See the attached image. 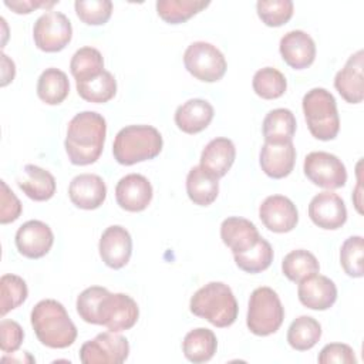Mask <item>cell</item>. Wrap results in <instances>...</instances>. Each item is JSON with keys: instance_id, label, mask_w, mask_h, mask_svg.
Masks as SVG:
<instances>
[{"instance_id": "4fadbf2b", "label": "cell", "mask_w": 364, "mask_h": 364, "mask_svg": "<svg viewBox=\"0 0 364 364\" xmlns=\"http://www.w3.org/2000/svg\"><path fill=\"white\" fill-rule=\"evenodd\" d=\"M259 218L270 232L287 233L296 228L299 212L287 196L270 195L259 206Z\"/></svg>"}, {"instance_id": "1f68e13d", "label": "cell", "mask_w": 364, "mask_h": 364, "mask_svg": "<svg viewBox=\"0 0 364 364\" xmlns=\"http://www.w3.org/2000/svg\"><path fill=\"white\" fill-rule=\"evenodd\" d=\"M70 71L75 78V82L88 81L98 77L105 71L102 54L97 48L90 46L78 48L71 57Z\"/></svg>"}, {"instance_id": "f6af8a7d", "label": "cell", "mask_w": 364, "mask_h": 364, "mask_svg": "<svg viewBox=\"0 0 364 364\" xmlns=\"http://www.w3.org/2000/svg\"><path fill=\"white\" fill-rule=\"evenodd\" d=\"M58 1H40V0H16V1H4V6L11 9L14 13L17 14H28L36 9L44 7V9H50L53 6H55Z\"/></svg>"}, {"instance_id": "52a82bcc", "label": "cell", "mask_w": 364, "mask_h": 364, "mask_svg": "<svg viewBox=\"0 0 364 364\" xmlns=\"http://www.w3.org/2000/svg\"><path fill=\"white\" fill-rule=\"evenodd\" d=\"M183 64L191 75L203 82L219 81L228 68L223 53L206 41H195L183 53Z\"/></svg>"}, {"instance_id": "44dd1931", "label": "cell", "mask_w": 364, "mask_h": 364, "mask_svg": "<svg viewBox=\"0 0 364 364\" xmlns=\"http://www.w3.org/2000/svg\"><path fill=\"white\" fill-rule=\"evenodd\" d=\"M296 162V148L293 141L284 144L264 142L260 148L259 164L262 171L273 178L282 179L291 173Z\"/></svg>"}, {"instance_id": "74e56055", "label": "cell", "mask_w": 364, "mask_h": 364, "mask_svg": "<svg viewBox=\"0 0 364 364\" xmlns=\"http://www.w3.org/2000/svg\"><path fill=\"white\" fill-rule=\"evenodd\" d=\"M364 255V239L363 236H350L347 237L340 247V264L347 276L350 277H363Z\"/></svg>"}, {"instance_id": "277c9868", "label": "cell", "mask_w": 364, "mask_h": 364, "mask_svg": "<svg viewBox=\"0 0 364 364\" xmlns=\"http://www.w3.org/2000/svg\"><path fill=\"white\" fill-rule=\"evenodd\" d=\"M162 135L152 125H128L118 131L112 155L121 165H134L156 158L162 151Z\"/></svg>"}, {"instance_id": "ba28073f", "label": "cell", "mask_w": 364, "mask_h": 364, "mask_svg": "<svg viewBox=\"0 0 364 364\" xmlns=\"http://www.w3.org/2000/svg\"><path fill=\"white\" fill-rule=\"evenodd\" d=\"M73 26L61 11H47L41 14L33 27L34 44L46 53H57L71 41Z\"/></svg>"}, {"instance_id": "83f0119b", "label": "cell", "mask_w": 364, "mask_h": 364, "mask_svg": "<svg viewBox=\"0 0 364 364\" xmlns=\"http://www.w3.org/2000/svg\"><path fill=\"white\" fill-rule=\"evenodd\" d=\"M218 348L215 333L205 327H198L186 333L182 341V351L186 360L199 364L209 361Z\"/></svg>"}, {"instance_id": "ee69618b", "label": "cell", "mask_w": 364, "mask_h": 364, "mask_svg": "<svg viewBox=\"0 0 364 364\" xmlns=\"http://www.w3.org/2000/svg\"><path fill=\"white\" fill-rule=\"evenodd\" d=\"M24 338L21 326L14 320L3 318L0 321V348L3 353H14L20 348Z\"/></svg>"}, {"instance_id": "e575fe53", "label": "cell", "mask_w": 364, "mask_h": 364, "mask_svg": "<svg viewBox=\"0 0 364 364\" xmlns=\"http://www.w3.org/2000/svg\"><path fill=\"white\" fill-rule=\"evenodd\" d=\"M236 266L246 273H260L266 270L273 262V247L272 245L260 236L255 246L246 252L233 255Z\"/></svg>"}, {"instance_id": "e0dca14e", "label": "cell", "mask_w": 364, "mask_h": 364, "mask_svg": "<svg viewBox=\"0 0 364 364\" xmlns=\"http://www.w3.org/2000/svg\"><path fill=\"white\" fill-rule=\"evenodd\" d=\"M279 51L287 65L294 70H304L314 63L316 43L306 31L291 30L280 38Z\"/></svg>"}, {"instance_id": "5b68a950", "label": "cell", "mask_w": 364, "mask_h": 364, "mask_svg": "<svg viewBox=\"0 0 364 364\" xmlns=\"http://www.w3.org/2000/svg\"><path fill=\"white\" fill-rule=\"evenodd\" d=\"M310 134L320 141H331L340 131V117L334 95L326 88H311L301 101Z\"/></svg>"}, {"instance_id": "f1b7e54d", "label": "cell", "mask_w": 364, "mask_h": 364, "mask_svg": "<svg viewBox=\"0 0 364 364\" xmlns=\"http://www.w3.org/2000/svg\"><path fill=\"white\" fill-rule=\"evenodd\" d=\"M70 92V81L64 71L50 67L46 68L37 81V95L48 105L61 104Z\"/></svg>"}, {"instance_id": "6da1fadb", "label": "cell", "mask_w": 364, "mask_h": 364, "mask_svg": "<svg viewBox=\"0 0 364 364\" xmlns=\"http://www.w3.org/2000/svg\"><path fill=\"white\" fill-rule=\"evenodd\" d=\"M107 121L95 111L75 114L67 127L65 152L73 165H91L102 154Z\"/></svg>"}, {"instance_id": "603a6c76", "label": "cell", "mask_w": 364, "mask_h": 364, "mask_svg": "<svg viewBox=\"0 0 364 364\" xmlns=\"http://www.w3.org/2000/svg\"><path fill=\"white\" fill-rule=\"evenodd\" d=\"M236 158V148L235 144L225 136L213 138L206 144L200 154V166L213 175L215 178L220 179L228 173L232 168Z\"/></svg>"}, {"instance_id": "7402d4cb", "label": "cell", "mask_w": 364, "mask_h": 364, "mask_svg": "<svg viewBox=\"0 0 364 364\" xmlns=\"http://www.w3.org/2000/svg\"><path fill=\"white\" fill-rule=\"evenodd\" d=\"M220 239L233 255L246 252L260 239V233L253 222L239 216L226 218L220 225Z\"/></svg>"}, {"instance_id": "d6986e66", "label": "cell", "mask_w": 364, "mask_h": 364, "mask_svg": "<svg viewBox=\"0 0 364 364\" xmlns=\"http://www.w3.org/2000/svg\"><path fill=\"white\" fill-rule=\"evenodd\" d=\"M68 196L77 208L92 210L104 203L107 198V185L104 179L95 173H80L71 179Z\"/></svg>"}, {"instance_id": "ab89813d", "label": "cell", "mask_w": 364, "mask_h": 364, "mask_svg": "<svg viewBox=\"0 0 364 364\" xmlns=\"http://www.w3.org/2000/svg\"><path fill=\"white\" fill-rule=\"evenodd\" d=\"M74 7L78 18L88 26L105 24L112 14L109 0H77Z\"/></svg>"}, {"instance_id": "484cf974", "label": "cell", "mask_w": 364, "mask_h": 364, "mask_svg": "<svg viewBox=\"0 0 364 364\" xmlns=\"http://www.w3.org/2000/svg\"><path fill=\"white\" fill-rule=\"evenodd\" d=\"M186 193L195 205L209 206L219 195V179L200 165L193 166L186 175Z\"/></svg>"}, {"instance_id": "8d00e7d4", "label": "cell", "mask_w": 364, "mask_h": 364, "mask_svg": "<svg viewBox=\"0 0 364 364\" xmlns=\"http://www.w3.org/2000/svg\"><path fill=\"white\" fill-rule=\"evenodd\" d=\"M28 289L23 277L17 274H3L0 279V314L4 317L9 311L17 309L26 301Z\"/></svg>"}, {"instance_id": "ac0fdd59", "label": "cell", "mask_w": 364, "mask_h": 364, "mask_svg": "<svg viewBox=\"0 0 364 364\" xmlns=\"http://www.w3.org/2000/svg\"><path fill=\"white\" fill-rule=\"evenodd\" d=\"M364 51L351 54L344 67L334 77V87L346 102L360 104L364 98Z\"/></svg>"}, {"instance_id": "9c48e42d", "label": "cell", "mask_w": 364, "mask_h": 364, "mask_svg": "<svg viewBox=\"0 0 364 364\" xmlns=\"http://www.w3.org/2000/svg\"><path fill=\"white\" fill-rule=\"evenodd\" d=\"M128 355V340L114 331L100 333L80 348V361L84 364H121Z\"/></svg>"}, {"instance_id": "4316f807", "label": "cell", "mask_w": 364, "mask_h": 364, "mask_svg": "<svg viewBox=\"0 0 364 364\" xmlns=\"http://www.w3.org/2000/svg\"><path fill=\"white\" fill-rule=\"evenodd\" d=\"M296 125L294 114L290 109L276 108L269 111L262 124L264 142L284 144L293 141Z\"/></svg>"}, {"instance_id": "bcb514c9", "label": "cell", "mask_w": 364, "mask_h": 364, "mask_svg": "<svg viewBox=\"0 0 364 364\" xmlns=\"http://www.w3.org/2000/svg\"><path fill=\"white\" fill-rule=\"evenodd\" d=\"M1 87H6L14 78L16 65L4 53H1Z\"/></svg>"}, {"instance_id": "d590c367", "label": "cell", "mask_w": 364, "mask_h": 364, "mask_svg": "<svg viewBox=\"0 0 364 364\" xmlns=\"http://www.w3.org/2000/svg\"><path fill=\"white\" fill-rule=\"evenodd\" d=\"M253 91L263 100H276L282 97L287 88V80L274 67H264L255 73L252 81Z\"/></svg>"}, {"instance_id": "8992f818", "label": "cell", "mask_w": 364, "mask_h": 364, "mask_svg": "<svg viewBox=\"0 0 364 364\" xmlns=\"http://www.w3.org/2000/svg\"><path fill=\"white\" fill-rule=\"evenodd\" d=\"M284 320V307L277 293L267 286L252 291L247 306L246 326L255 336H270L276 333Z\"/></svg>"}, {"instance_id": "ffe728a7", "label": "cell", "mask_w": 364, "mask_h": 364, "mask_svg": "<svg viewBox=\"0 0 364 364\" xmlns=\"http://www.w3.org/2000/svg\"><path fill=\"white\" fill-rule=\"evenodd\" d=\"M297 296L307 309L323 311L336 303L337 287L331 279L316 273L299 283Z\"/></svg>"}, {"instance_id": "7bdbcfd3", "label": "cell", "mask_w": 364, "mask_h": 364, "mask_svg": "<svg viewBox=\"0 0 364 364\" xmlns=\"http://www.w3.org/2000/svg\"><path fill=\"white\" fill-rule=\"evenodd\" d=\"M317 361L320 364H355L357 358L354 350L348 344L330 343L321 348Z\"/></svg>"}, {"instance_id": "30bf717a", "label": "cell", "mask_w": 364, "mask_h": 364, "mask_svg": "<svg viewBox=\"0 0 364 364\" xmlns=\"http://www.w3.org/2000/svg\"><path fill=\"white\" fill-rule=\"evenodd\" d=\"M303 171L307 179L324 189H338L347 182V169L338 156L324 152L314 151L307 154L303 164Z\"/></svg>"}, {"instance_id": "7c38bea8", "label": "cell", "mask_w": 364, "mask_h": 364, "mask_svg": "<svg viewBox=\"0 0 364 364\" xmlns=\"http://www.w3.org/2000/svg\"><path fill=\"white\" fill-rule=\"evenodd\" d=\"M309 218L321 229L336 230L346 223L347 208L340 195L333 191H324L310 200Z\"/></svg>"}, {"instance_id": "d4e9b609", "label": "cell", "mask_w": 364, "mask_h": 364, "mask_svg": "<svg viewBox=\"0 0 364 364\" xmlns=\"http://www.w3.org/2000/svg\"><path fill=\"white\" fill-rule=\"evenodd\" d=\"M18 188L36 202H44L54 196L57 185L54 176L44 168L28 164L17 178Z\"/></svg>"}, {"instance_id": "9a60e30c", "label": "cell", "mask_w": 364, "mask_h": 364, "mask_svg": "<svg viewBox=\"0 0 364 364\" xmlns=\"http://www.w3.org/2000/svg\"><path fill=\"white\" fill-rule=\"evenodd\" d=\"M98 250L102 262L108 267L118 270L131 259L132 237L129 232L119 225L108 226L100 237Z\"/></svg>"}, {"instance_id": "f546056e", "label": "cell", "mask_w": 364, "mask_h": 364, "mask_svg": "<svg viewBox=\"0 0 364 364\" xmlns=\"http://www.w3.org/2000/svg\"><path fill=\"white\" fill-rule=\"evenodd\" d=\"M321 337L320 323L310 316H299L287 330V343L293 350L307 351L313 348Z\"/></svg>"}, {"instance_id": "8fae6325", "label": "cell", "mask_w": 364, "mask_h": 364, "mask_svg": "<svg viewBox=\"0 0 364 364\" xmlns=\"http://www.w3.org/2000/svg\"><path fill=\"white\" fill-rule=\"evenodd\" d=\"M139 317L136 301L125 293L108 291L101 300L98 310L100 326H105L109 331L121 333L132 328Z\"/></svg>"}, {"instance_id": "b9f144b4", "label": "cell", "mask_w": 364, "mask_h": 364, "mask_svg": "<svg viewBox=\"0 0 364 364\" xmlns=\"http://www.w3.org/2000/svg\"><path fill=\"white\" fill-rule=\"evenodd\" d=\"M23 206L4 181H0V223H11L21 215Z\"/></svg>"}, {"instance_id": "60d3db41", "label": "cell", "mask_w": 364, "mask_h": 364, "mask_svg": "<svg viewBox=\"0 0 364 364\" xmlns=\"http://www.w3.org/2000/svg\"><path fill=\"white\" fill-rule=\"evenodd\" d=\"M109 290L101 286H91L87 287L85 290H82L78 297H77V313L78 316L90 324H100L98 320V310H100V304L101 300L104 299V296L108 293Z\"/></svg>"}, {"instance_id": "2e32d148", "label": "cell", "mask_w": 364, "mask_h": 364, "mask_svg": "<svg viewBox=\"0 0 364 364\" xmlns=\"http://www.w3.org/2000/svg\"><path fill=\"white\" fill-rule=\"evenodd\" d=\"M152 185L141 173H128L122 176L115 186V199L121 209L128 212H141L152 200Z\"/></svg>"}, {"instance_id": "f35d334b", "label": "cell", "mask_w": 364, "mask_h": 364, "mask_svg": "<svg viewBox=\"0 0 364 364\" xmlns=\"http://www.w3.org/2000/svg\"><path fill=\"white\" fill-rule=\"evenodd\" d=\"M256 11L266 26L280 27L291 18L294 4L290 0H259L256 3Z\"/></svg>"}, {"instance_id": "5bb4252c", "label": "cell", "mask_w": 364, "mask_h": 364, "mask_svg": "<svg viewBox=\"0 0 364 364\" xmlns=\"http://www.w3.org/2000/svg\"><path fill=\"white\" fill-rule=\"evenodd\" d=\"M14 240L20 255L28 259H40L50 252L54 235L47 223L33 219L24 222L17 229Z\"/></svg>"}, {"instance_id": "7a4b0ae2", "label": "cell", "mask_w": 364, "mask_h": 364, "mask_svg": "<svg viewBox=\"0 0 364 364\" xmlns=\"http://www.w3.org/2000/svg\"><path fill=\"white\" fill-rule=\"evenodd\" d=\"M31 326L38 341L50 348H67L77 338V327L65 307L54 300H40L31 310Z\"/></svg>"}, {"instance_id": "836d02e7", "label": "cell", "mask_w": 364, "mask_h": 364, "mask_svg": "<svg viewBox=\"0 0 364 364\" xmlns=\"http://www.w3.org/2000/svg\"><path fill=\"white\" fill-rule=\"evenodd\" d=\"M158 16L168 24H181L209 6L205 0H158Z\"/></svg>"}, {"instance_id": "d6a6232c", "label": "cell", "mask_w": 364, "mask_h": 364, "mask_svg": "<svg viewBox=\"0 0 364 364\" xmlns=\"http://www.w3.org/2000/svg\"><path fill=\"white\" fill-rule=\"evenodd\" d=\"M75 87L78 95L82 100L94 104L108 102L117 94V80L107 70L88 81H77Z\"/></svg>"}, {"instance_id": "4dcf8cb0", "label": "cell", "mask_w": 364, "mask_h": 364, "mask_svg": "<svg viewBox=\"0 0 364 364\" xmlns=\"http://www.w3.org/2000/svg\"><path fill=\"white\" fill-rule=\"evenodd\" d=\"M282 272L289 280L300 283L301 280L318 273L320 264L311 252L306 249H296L284 256L282 262Z\"/></svg>"}, {"instance_id": "cb8c5ba5", "label": "cell", "mask_w": 364, "mask_h": 364, "mask_svg": "<svg viewBox=\"0 0 364 364\" xmlns=\"http://www.w3.org/2000/svg\"><path fill=\"white\" fill-rule=\"evenodd\" d=\"M215 111L210 102L202 98H191L175 111V124L185 134H198L208 128Z\"/></svg>"}, {"instance_id": "3957f363", "label": "cell", "mask_w": 364, "mask_h": 364, "mask_svg": "<svg viewBox=\"0 0 364 364\" xmlns=\"http://www.w3.org/2000/svg\"><path fill=\"white\" fill-rule=\"evenodd\" d=\"M192 314L205 318L212 326L223 328L237 318L239 306L232 289L222 282H209L198 289L189 301Z\"/></svg>"}]
</instances>
